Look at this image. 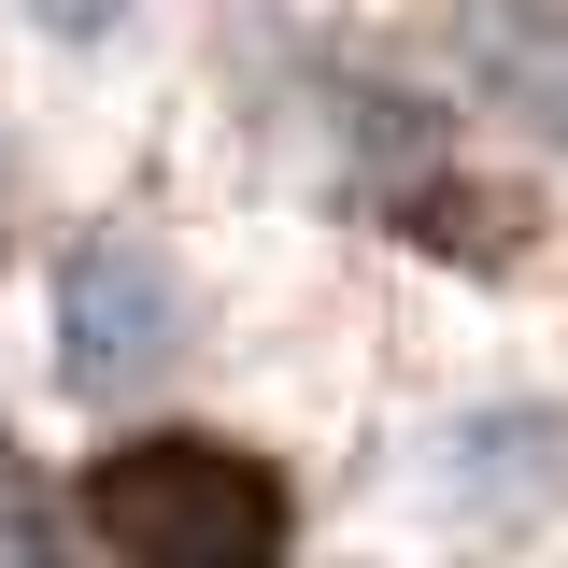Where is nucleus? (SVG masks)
Returning a JSON list of instances; mask_svg holds the SVG:
<instances>
[{"label":"nucleus","instance_id":"f257e3e1","mask_svg":"<svg viewBox=\"0 0 568 568\" xmlns=\"http://www.w3.org/2000/svg\"><path fill=\"white\" fill-rule=\"evenodd\" d=\"M85 526L114 555H271L284 540V484L227 440H129L100 484H85Z\"/></svg>","mask_w":568,"mask_h":568}]
</instances>
